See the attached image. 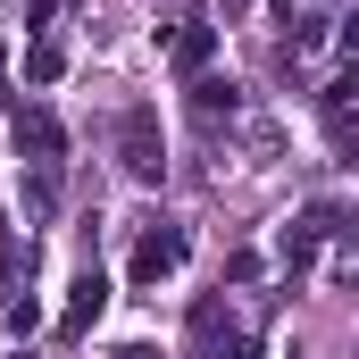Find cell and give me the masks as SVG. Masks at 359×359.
I'll list each match as a JSON object with an SVG mask.
<instances>
[{"label": "cell", "instance_id": "5", "mask_svg": "<svg viewBox=\"0 0 359 359\" xmlns=\"http://www.w3.org/2000/svg\"><path fill=\"white\" fill-rule=\"evenodd\" d=\"M100 301H109V284H100V276H76V292H67V318H59V334H84L92 318H100Z\"/></svg>", "mask_w": 359, "mask_h": 359}, {"label": "cell", "instance_id": "4", "mask_svg": "<svg viewBox=\"0 0 359 359\" xmlns=\"http://www.w3.org/2000/svg\"><path fill=\"white\" fill-rule=\"evenodd\" d=\"M168 59H176V76H201V67L217 59V25H184V34H168Z\"/></svg>", "mask_w": 359, "mask_h": 359}, {"label": "cell", "instance_id": "3", "mask_svg": "<svg viewBox=\"0 0 359 359\" xmlns=\"http://www.w3.org/2000/svg\"><path fill=\"white\" fill-rule=\"evenodd\" d=\"M59 151H67V134H59V117H42V109H25V117H17V159H34V168H59Z\"/></svg>", "mask_w": 359, "mask_h": 359}, {"label": "cell", "instance_id": "8", "mask_svg": "<svg viewBox=\"0 0 359 359\" xmlns=\"http://www.w3.org/2000/svg\"><path fill=\"white\" fill-rule=\"evenodd\" d=\"M34 318H42V309H34V301H17V292H8V301H0V326H8V334H25V326H34Z\"/></svg>", "mask_w": 359, "mask_h": 359}, {"label": "cell", "instance_id": "7", "mask_svg": "<svg viewBox=\"0 0 359 359\" xmlns=\"http://www.w3.org/2000/svg\"><path fill=\"white\" fill-rule=\"evenodd\" d=\"M59 67H67L59 42H34V50H25V84H59Z\"/></svg>", "mask_w": 359, "mask_h": 359}, {"label": "cell", "instance_id": "1", "mask_svg": "<svg viewBox=\"0 0 359 359\" xmlns=\"http://www.w3.org/2000/svg\"><path fill=\"white\" fill-rule=\"evenodd\" d=\"M117 151H126V176H142V184L168 168V142H159V109H151V100H134V109L117 117Z\"/></svg>", "mask_w": 359, "mask_h": 359}, {"label": "cell", "instance_id": "2", "mask_svg": "<svg viewBox=\"0 0 359 359\" xmlns=\"http://www.w3.org/2000/svg\"><path fill=\"white\" fill-rule=\"evenodd\" d=\"M176 268H184V234L176 226H151L134 243V284H159V276H176Z\"/></svg>", "mask_w": 359, "mask_h": 359}, {"label": "cell", "instance_id": "9", "mask_svg": "<svg viewBox=\"0 0 359 359\" xmlns=\"http://www.w3.org/2000/svg\"><path fill=\"white\" fill-rule=\"evenodd\" d=\"M217 359H259V343H251V334H234V343H226Z\"/></svg>", "mask_w": 359, "mask_h": 359}, {"label": "cell", "instance_id": "6", "mask_svg": "<svg viewBox=\"0 0 359 359\" xmlns=\"http://www.w3.org/2000/svg\"><path fill=\"white\" fill-rule=\"evenodd\" d=\"M192 109H201V117H234V109H243V92L226 84V76H201V84H192Z\"/></svg>", "mask_w": 359, "mask_h": 359}, {"label": "cell", "instance_id": "10", "mask_svg": "<svg viewBox=\"0 0 359 359\" xmlns=\"http://www.w3.org/2000/svg\"><path fill=\"white\" fill-rule=\"evenodd\" d=\"M117 359H151V351H117Z\"/></svg>", "mask_w": 359, "mask_h": 359}]
</instances>
